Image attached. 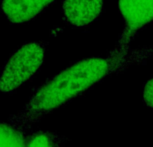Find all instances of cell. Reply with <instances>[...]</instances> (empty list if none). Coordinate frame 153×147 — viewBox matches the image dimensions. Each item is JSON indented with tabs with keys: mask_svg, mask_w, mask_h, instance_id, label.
<instances>
[{
	"mask_svg": "<svg viewBox=\"0 0 153 147\" xmlns=\"http://www.w3.org/2000/svg\"><path fill=\"white\" fill-rule=\"evenodd\" d=\"M129 66L131 64L112 58L108 54L104 57L80 60L37 89L24 108L10 117V123L19 128L35 123L105 77L123 71Z\"/></svg>",
	"mask_w": 153,
	"mask_h": 147,
	"instance_id": "6da1fadb",
	"label": "cell"
},
{
	"mask_svg": "<svg viewBox=\"0 0 153 147\" xmlns=\"http://www.w3.org/2000/svg\"><path fill=\"white\" fill-rule=\"evenodd\" d=\"M118 5L123 19V29L108 55L133 65L152 55L151 49L133 52L131 44L138 32L153 22V0H119Z\"/></svg>",
	"mask_w": 153,
	"mask_h": 147,
	"instance_id": "7a4b0ae2",
	"label": "cell"
},
{
	"mask_svg": "<svg viewBox=\"0 0 153 147\" xmlns=\"http://www.w3.org/2000/svg\"><path fill=\"white\" fill-rule=\"evenodd\" d=\"M45 42H30L20 47L0 74V92L14 91L38 71L45 56Z\"/></svg>",
	"mask_w": 153,
	"mask_h": 147,
	"instance_id": "3957f363",
	"label": "cell"
},
{
	"mask_svg": "<svg viewBox=\"0 0 153 147\" xmlns=\"http://www.w3.org/2000/svg\"><path fill=\"white\" fill-rule=\"evenodd\" d=\"M103 8V0H64L62 5L66 22L76 28L91 25L101 15Z\"/></svg>",
	"mask_w": 153,
	"mask_h": 147,
	"instance_id": "277c9868",
	"label": "cell"
},
{
	"mask_svg": "<svg viewBox=\"0 0 153 147\" xmlns=\"http://www.w3.org/2000/svg\"><path fill=\"white\" fill-rule=\"evenodd\" d=\"M55 0H3L2 11L12 23H22L35 18Z\"/></svg>",
	"mask_w": 153,
	"mask_h": 147,
	"instance_id": "5b68a950",
	"label": "cell"
},
{
	"mask_svg": "<svg viewBox=\"0 0 153 147\" xmlns=\"http://www.w3.org/2000/svg\"><path fill=\"white\" fill-rule=\"evenodd\" d=\"M0 147H27V141L19 127L0 122Z\"/></svg>",
	"mask_w": 153,
	"mask_h": 147,
	"instance_id": "8992f818",
	"label": "cell"
},
{
	"mask_svg": "<svg viewBox=\"0 0 153 147\" xmlns=\"http://www.w3.org/2000/svg\"><path fill=\"white\" fill-rule=\"evenodd\" d=\"M63 137L54 132L39 131L29 137L27 147H62Z\"/></svg>",
	"mask_w": 153,
	"mask_h": 147,
	"instance_id": "52a82bcc",
	"label": "cell"
},
{
	"mask_svg": "<svg viewBox=\"0 0 153 147\" xmlns=\"http://www.w3.org/2000/svg\"><path fill=\"white\" fill-rule=\"evenodd\" d=\"M143 100L148 107L153 109V77L145 84L143 91Z\"/></svg>",
	"mask_w": 153,
	"mask_h": 147,
	"instance_id": "ba28073f",
	"label": "cell"
}]
</instances>
